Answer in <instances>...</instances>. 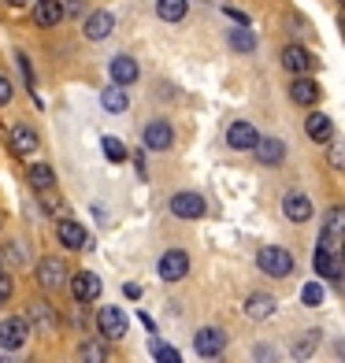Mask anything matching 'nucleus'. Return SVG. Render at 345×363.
<instances>
[{
  "instance_id": "1",
  "label": "nucleus",
  "mask_w": 345,
  "mask_h": 363,
  "mask_svg": "<svg viewBox=\"0 0 345 363\" xmlns=\"http://www.w3.org/2000/svg\"><path fill=\"white\" fill-rule=\"evenodd\" d=\"M256 263H260V271H264V274H271V278H286V274L293 271V252L283 249V245H268V249H260Z\"/></svg>"
},
{
  "instance_id": "2",
  "label": "nucleus",
  "mask_w": 345,
  "mask_h": 363,
  "mask_svg": "<svg viewBox=\"0 0 345 363\" xmlns=\"http://www.w3.org/2000/svg\"><path fill=\"white\" fill-rule=\"evenodd\" d=\"M26 337H30V323H26L23 315H11V319L0 323V349H4V352L23 349Z\"/></svg>"
},
{
  "instance_id": "3",
  "label": "nucleus",
  "mask_w": 345,
  "mask_h": 363,
  "mask_svg": "<svg viewBox=\"0 0 345 363\" xmlns=\"http://www.w3.org/2000/svg\"><path fill=\"white\" fill-rule=\"evenodd\" d=\"M171 211H175L178 219H201L204 211H208V204H204L201 193H175L171 196Z\"/></svg>"
},
{
  "instance_id": "4",
  "label": "nucleus",
  "mask_w": 345,
  "mask_h": 363,
  "mask_svg": "<svg viewBox=\"0 0 345 363\" xmlns=\"http://www.w3.org/2000/svg\"><path fill=\"white\" fill-rule=\"evenodd\" d=\"M223 345H226V337H223V330H216V326L197 330V337H193L197 356H204V359H216V356L223 352Z\"/></svg>"
},
{
  "instance_id": "5",
  "label": "nucleus",
  "mask_w": 345,
  "mask_h": 363,
  "mask_svg": "<svg viewBox=\"0 0 345 363\" xmlns=\"http://www.w3.org/2000/svg\"><path fill=\"white\" fill-rule=\"evenodd\" d=\"M97 326H101V334L108 341H123L126 330H130V323H126V315H123L119 308H104L101 315H97Z\"/></svg>"
},
{
  "instance_id": "6",
  "label": "nucleus",
  "mask_w": 345,
  "mask_h": 363,
  "mask_svg": "<svg viewBox=\"0 0 345 363\" xmlns=\"http://www.w3.org/2000/svg\"><path fill=\"white\" fill-rule=\"evenodd\" d=\"M186 271H190V256L182 249H171V252L160 256V278L163 282H178V278H186Z\"/></svg>"
},
{
  "instance_id": "7",
  "label": "nucleus",
  "mask_w": 345,
  "mask_h": 363,
  "mask_svg": "<svg viewBox=\"0 0 345 363\" xmlns=\"http://www.w3.org/2000/svg\"><path fill=\"white\" fill-rule=\"evenodd\" d=\"M145 141V148H153V152H168L171 148V141H175V130H171V123H163V119H156V123H149L145 126V134H141Z\"/></svg>"
},
{
  "instance_id": "8",
  "label": "nucleus",
  "mask_w": 345,
  "mask_h": 363,
  "mask_svg": "<svg viewBox=\"0 0 345 363\" xmlns=\"http://www.w3.org/2000/svg\"><path fill=\"white\" fill-rule=\"evenodd\" d=\"M71 296H75L78 304L97 301V296H101V278L89 274V271H78V274L71 278Z\"/></svg>"
},
{
  "instance_id": "9",
  "label": "nucleus",
  "mask_w": 345,
  "mask_h": 363,
  "mask_svg": "<svg viewBox=\"0 0 345 363\" xmlns=\"http://www.w3.org/2000/svg\"><path fill=\"white\" fill-rule=\"evenodd\" d=\"M249 152H256V160L268 163V167H278V163L286 160V145L275 141V138H256V145L249 148Z\"/></svg>"
},
{
  "instance_id": "10",
  "label": "nucleus",
  "mask_w": 345,
  "mask_h": 363,
  "mask_svg": "<svg viewBox=\"0 0 345 363\" xmlns=\"http://www.w3.org/2000/svg\"><path fill=\"white\" fill-rule=\"evenodd\" d=\"M283 67L290 74H308V71H316V60H312L301 45H290V48H283Z\"/></svg>"
},
{
  "instance_id": "11",
  "label": "nucleus",
  "mask_w": 345,
  "mask_h": 363,
  "mask_svg": "<svg viewBox=\"0 0 345 363\" xmlns=\"http://www.w3.org/2000/svg\"><path fill=\"white\" fill-rule=\"evenodd\" d=\"M283 216H286L290 223H308L312 201H308L305 193H286V196H283Z\"/></svg>"
},
{
  "instance_id": "12",
  "label": "nucleus",
  "mask_w": 345,
  "mask_h": 363,
  "mask_svg": "<svg viewBox=\"0 0 345 363\" xmlns=\"http://www.w3.org/2000/svg\"><path fill=\"white\" fill-rule=\"evenodd\" d=\"M275 296L271 293H253L249 301H245V315H249L253 323H264V319H271L275 315Z\"/></svg>"
},
{
  "instance_id": "13",
  "label": "nucleus",
  "mask_w": 345,
  "mask_h": 363,
  "mask_svg": "<svg viewBox=\"0 0 345 363\" xmlns=\"http://www.w3.org/2000/svg\"><path fill=\"white\" fill-rule=\"evenodd\" d=\"M8 141H11V152L15 156H30V152H34V148H38V134H34V130H30L26 123H19V126H11V134H8Z\"/></svg>"
},
{
  "instance_id": "14",
  "label": "nucleus",
  "mask_w": 345,
  "mask_h": 363,
  "mask_svg": "<svg viewBox=\"0 0 345 363\" xmlns=\"http://www.w3.org/2000/svg\"><path fill=\"white\" fill-rule=\"evenodd\" d=\"M256 138H260V134H256L253 123H234V126L226 130V145L238 148V152H249V148L256 145Z\"/></svg>"
},
{
  "instance_id": "15",
  "label": "nucleus",
  "mask_w": 345,
  "mask_h": 363,
  "mask_svg": "<svg viewBox=\"0 0 345 363\" xmlns=\"http://www.w3.org/2000/svg\"><path fill=\"white\" fill-rule=\"evenodd\" d=\"M316 274L331 278V282H341V259H338L334 249H327V245L316 249Z\"/></svg>"
},
{
  "instance_id": "16",
  "label": "nucleus",
  "mask_w": 345,
  "mask_h": 363,
  "mask_svg": "<svg viewBox=\"0 0 345 363\" xmlns=\"http://www.w3.org/2000/svg\"><path fill=\"white\" fill-rule=\"evenodd\" d=\"M63 278H67V271H63V259H56V256L41 259V267H38V282H41L45 289H60V286H63Z\"/></svg>"
},
{
  "instance_id": "17",
  "label": "nucleus",
  "mask_w": 345,
  "mask_h": 363,
  "mask_svg": "<svg viewBox=\"0 0 345 363\" xmlns=\"http://www.w3.org/2000/svg\"><path fill=\"white\" fill-rule=\"evenodd\" d=\"M56 234H60V241L67 245V249H86V241H89L86 226H82V223H75V219H60Z\"/></svg>"
},
{
  "instance_id": "18",
  "label": "nucleus",
  "mask_w": 345,
  "mask_h": 363,
  "mask_svg": "<svg viewBox=\"0 0 345 363\" xmlns=\"http://www.w3.org/2000/svg\"><path fill=\"white\" fill-rule=\"evenodd\" d=\"M82 30H86V38H89V41H101V38H108L111 30H115V19H111V11H93L89 19H86V26H82Z\"/></svg>"
},
{
  "instance_id": "19",
  "label": "nucleus",
  "mask_w": 345,
  "mask_h": 363,
  "mask_svg": "<svg viewBox=\"0 0 345 363\" xmlns=\"http://www.w3.org/2000/svg\"><path fill=\"white\" fill-rule=\"evenodd\" d=\"M290 96H293L297 104H316V101H319V86H316V82H312L308 74H293Z\"/></svg>"
},
{
  "instance_id": "20",
  "label": "nucleus",
  "mask_w": 345,
  "mask_h": 363,
  "mask_svg": "<svg viewBox=\"0 0 345 363\" xmlns=\"http://www.w3.org/2000/svg\"><path fill=\"white\" fill-rule=\"evenodd\" d=\"M63 19V4L60 0H38L34 4V23L38 26H56Z\"/></svg>"
},
{
  "instance_id": "21",
  "label": "nucleus",
  "mask_w": 345,
  "mask_h": 363,
  "mask_svg": "<svg viewBox=\"0 0 345 363\" xmlns=\"http://www.w3.org/2000/svg\"><path fill=\"white\" fill-rule=\"evenodd\" d=\"M308 138H312V141H323V145H327V141L334 138V123L327 119L323 111H312V115H308Z\"/></svg>"
},
{
  "instance_id": "22",
  "label": "nucleus",
  "mask_w": 345,
  "mask_h": 363,
  "mask_svg": "<svg viewBox=\"0 0 345 363\" xmlns=\"http://www.w3.org/2000/svg\"><path fill=\"white\" fill-rule=\"evenodd\" d=\"M111 78H115V86H130V82H138V63L130 56H115L111 60Z\"/></svg>"
},
{
  "instance_id": "23",
  "label": "nucleus",
  "mask_w": 345,
  "mask_h": 363,
  "mask_svg": "<svg viewBox=\"0 0 345 363\" xmlns=\"http://www.w3.org/2000/svg\"><path fill=\"white\" fill-rule=\"evenodd\" d=\"M341 226H345V211L341 208H331V216H327V226H323V241L327 249H334V245L341 241Z\"/></svg>"
},
{
  "instance_id": "24",
  "label": "nucleus",
  "mask_w": 345,
  "mask_h": 363,
  "mask_svg": "<svg viewBox=\"0 0 345 363\" xmlns=\"http://www.w3.org/2000/svg\"><path fill=\"white\" fill-rule=\"evenodd\" d=\"M101 108H104L108 115H123V111L130 108V101H126V89H123V86H108V89L101 93Z\"/></svg>"
},
{
  "instance_id": "25",
  "label": "nucleus",
  "mask_w": 345,
  "mask_h": 363,
  "mask_svg": "<svg viewBox=\"0 0 345 363\" xmlns=\"http://www.w3.org/2000/svg\"><path fill=\"white\" fill-rule=\"evenodd\" d=\"M156 11H160L163 23H182L186 11H190V4H186V0H160Z\"/></svg>"
},
{
  "instance_id": "26",
  "label": "nucleus",
  "mask_w": 345,
  "mask_h": 363,
  "mask_svg": "<svg viewBox=\"0 0 345 363\" xmlns=\"http://www.w3.org/2000/svg\"><path fill=\"white\" fill-rule=\"evenodd\" d=\"M53 182H56V174L48 163H34V167H30V186L34 189H53Z\"/></svg>"
},
{
  "instance_id": "27",
  "label": "nucleus",
  "mask_w": 345,
  "mask_h": 363,
  "mask_svg": "<svg viewBox=\"0 0 345 363\" xmlns=\"http://www.w3.org/2000/svg\"><path fill=\"white\" fill-rule=\"evenodd\" d=\"M230 45H234L238 52H253V48H256V38H253L245 26H234V30H230Z\"/></svg>"
},
{
  "instance_id": "28",
  "label": "nucleus",
  "mask_w": 345,
  "mask_h": 363,
  "mask_svg": "<svg viewBox=\"0 0 345 363\" xmlns=\"http://www.w3.org/2000/svg\"><path fill=\"white\" fill-rule=\"evenodd\" d=\"M101 145H104V156H108L111 163H123V160H126V145H123L119 138H104Z\"/></svg>"
},
{
  "instance_id": "29",
  "label": "nucleus",
  "mask_w": 345,
  "mask_h": 363,
  "mask_svg": "<svg viewBox=\"0 0 345 363\" xmlns=\"http://www.w3.org/2000/svg\"><path fill=\"white\" fill-rule=\"evenodd\" d=\"M301 301H305L308 308L323 304V286H319V282H308V286H305V293H301Z\"/></svg>"
},
{
  "instance_id": "30",
  "label": "nucleus",
  "mask_w": 345,
  "mask_h": 363,
  "mask_svg": "<svg viewBox=\"0 0 345 363\" xmlns=\"http://www.w3.org/2000/svg\"><path fill=\"white\" fill-rule=\"evenodd\" d=\"M153 356H156L160 363H178V352L171 349V345H153Z\"/></svg>"
},
{
  "instance_id": "31",
  "label": "nucleus",
  "mask_w": 345,
  "mask_h": 363,
  "mask_svg": "<svg viewBox=\"0 0 345 363\" xmlns=\"http://www.w3.org/2000/svg\"><path fill=\"white\" fill-rule=\"evenodd\" d=\"M15 63H19V71H23V78H26V86H34V67H30V60H26L23 52H15Z\"/></svg>"
},
{
  "instance_id": "32",
  "label": "nucleus",
  "mask_w": 345,
  "mask_h": 363,
  "mask_svg": "<svg viewBox=\"0 0 345 363\" xmlns=\"http://www.w3.org/2000/svg\"><path fill=\"white\" fill-rule=\"evenodd\" d=\"M82 359H104V352H101V345H82Z\"/></svg>"
},
{
  "instance_id": "33",
  "label": "nucleus",
  "mask_w": 345,
  "mask_h": 363,
  "mask_svg": "<svg viewBox=\"0 0 345 363\" xmlns=\"http://www.w3.org/2000/svg\"><path fill=\"white\" fill-rule=\"evenodd\" d=\"M316 341H319V334H308V337L297 345V356H308V352H312V345H316Z\"/></svg>"
},
{
  "instance_id": "34",
  "label": "nucleus",
  "mask_w": 345,
  "mask_h": 363,
  "mask_svg": "<svg viewBox=\"0 0 345 363\" xmlns=\"http://www.w3.org/2000/svg\"><path fill=\"white\" fill-rule=\"evenodd\" d=\"M8 101H11V82L0 74V104H8Z\"/></svg>"
},
{
  "instance_id": "35",
  "label": "nucleus",
  "mask_w": 345,
  "mask_h": 363,
  "mask_svg": "<svg viewBox=\"0 0 345 363\" xmlns=\"http://www.w3.org/2000/svg\"><path fill=\"white\" fill-rule=\"evenodd\" d=\"M331 160H334V171H341V167H345V152H341V145H334V148H331Z\"/></svg>"
},
{
  "instance_id": "36",
  "label": "nucleus",
  "mask_w": 345,
  "mask_h": 363,
  "mask_svg": "<svg viewBox=\"0 0 345 363\" xmlns=\"http://www.w3.org/2000/svg\"><path fill=\"white\" fill-rule=\"evenodd\" d=\"M123 293L130 296V301H138V296H141V286H138V282H126V286H123Z\"/></svg>"
},
{
  "instance_id": "37",
  "label": "nucleus",
  "mask_w": 345,
  "mask_h": 363,
  "mask_svg": "<svg viewBox=\"0 0 345 363\" xmlns=\"http://www.w3.org/2000/svg\"><path fill=\"white\" fill-rule=\"evenodd\" d=\"M226 19H234L238 26H245V23H249V15H241V11H234V8H226Z\"/></svg>"
},
{
  "instance_id": "38",
  "label": "nucleus",
  "mask_w": 345,
  "mask_h": 363,
  "mask_svg": "<svg viewBox=\"0 0 345 363\" xmlns=\"http://www.w3.org/2000/svg\"><path fill=\"white\" fill-rule=\"evenodd\" d=\"M138 319H141V326H145V330H149V334H156V323L149 319V311H141V315H138Z\"/></svg>"
},
{
  "instance_id": "39",
  "label": "nucleus",
  "mask_w": 345,
  "mask_h": 363,
  "mask_svg": "<svg viewBox=\"0 0 345 363\" xmlns=\"http://www.w3.org/2000/svg\"><path fill=\"white\" fill-rule=\"evenodd\" d=\"M271 356H275V352L268 349V345H260V349H256V359H271Z\"/></svg>"
},
{
  "instance_id": "40",
  "label": "nucleus",
  "mask_w": 345,
  "mask_h": 363,
  "mask_svg": "<svg viewBox=\"0 0 345 363\" xmlns=\"http://www.w3.org/2000/svg\"><path fill=\"white\" fill-rule=\"evenodd\" d=\"M8 4H15V8H23V4H26V0H8Z\"/></svg>"
}]
</instances>
